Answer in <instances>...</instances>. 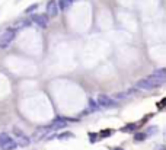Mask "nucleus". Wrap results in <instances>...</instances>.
Listing matches in <instances>:
<instances>
[{
	"label": "nucleus",
	"instance_id": "obj_1",
	"mask_svg": "<svg viewBox=\"0 0 166 150\" xmlns=\"http://www.w3.org/2000/svg\"><path fill=\"white\" fill-rule=\"evenodd\" d=\"M166 82V79H162V77H158V76H149L146 79H141L136 83V88L137 89H144V91H150V89H154V88H159L162 86L163 83Z\"/></svg>",
	"mask_w": 166,
	"mask_h": 150
},
{
	"label": "nucleus",
	"instance_id": "obj_2",
	"mask_svg": "<svg viewBox=\"0 0 166 150\" xmlns=\"http://www.w3.org/2000/svg\"><path fill=\"white\" fill-rule=\"evenodd\" d=\"M15 37H16V29H15V28L6 29L0 35V48H6V47L15 39Z\"/></svg>",
	"mask_w": 166,
	"mask_h": 150
},
{
	"label": "nucleus",
	"instance_id": "obj_3",
	"mask_svg": "<svg viewBox=\"0 0 166 150\" xmlns=\"http://www.w3.org/2000/svg\"><path fill=\"white\" fill-rule=\"evenodd\" d=\"M16 147H18L16 142H15L9 134H6V133L0 134V149L2 150H15Z\"/></svg>",
	"mask_w": 166,
	"mask_h": 150
},
{
	"label": "nucleus",
	"instance_id": "obj_4",
	"mask_svg": "<svg viewBox=\"0 0 166 150\" xmlns=\"http://www.w3.org/2000/svg\"><path fill=\"white\" fill-rule=\"evenodd\" d=\"M13 134H15V142H16L18 147H25L29 144V137H26V134H23L18 127H13Z\"/></svg>",
	"mask_w": 166,
	"mask_h": 150
},
{
	"label": "nucleus",
	"instance_id": "obj_5",
	"mask_svg": "<svg viewBox=\"0 0 166 150\" xmlns=\"http://www.w3.org/2000/svg\"><path fill=\"white\" fill-rule=\"evenodd\" d=\"M98 104L101 105V106H103V108H111V106L115 105V101L112 99V98H109L108 95L101 93V95L98 96Z\"/></svg>",
	"mask_w": 166,
	"mask_h": 150
},
{
	"label": "nucleus",
	"instance_id": "obj_6",
	"mask_svg": "<svg viewBox=\"0 0 166 150\" xmlns=\"http://www.w3.org/2000/svg\"><path fill=\"white\" fill-rule=\"evenodd\" d=\"M58 15V6H57V2L55 0H50L47 3V16L50 18H55Z\"/></svg>",
	"mask_w": 166,
	"mask_h": 150
},
{
	"label": "nucleus",
	"instance_id": "obj_7",
	"mask_svg": "<svg viewBox=\"0 0 166 150\" xmlns=\"http://www.w3.org/2000/svg\"><path fill=\"white\" fill-rule=\"evenodd\" d=\"M31 21L35 22V23H37L38 26H41V28H45L47 23H48V16L47 15H34Z\"/></svg>",
	"mask_w": 166,
	"mask_h": 150
},
{
	"label": "nucleus",
	"instance_id": "obj_8",
	"mask_svg": "<svg viewBox=\"0 0 166 150\" xmlns=\"http://www.w3.org/2000/svg\"><path fill=\"white\" fill-rule=\"evenodd\" d=\"M31 23H32V21H29V19H22V21H18L16 23H15V29H23V28H26V26H29Z\"/></svg>",
	"mask_w": 166,
	"mask_h": 150
},
{
	"label": "nucleus",
	"instance_id": "obj_9",
	"mask_svg": "<svg viewBox=\"0 0 166 150\" xmlns=\"http://www.w3.org/2000/svg\"><path fill=\"white\" fill-rule=\"evenodd\" d=\"M48 131V127H41V128L38 130H35V133H34V138L35 140H41V138L44 137V134Z\"/></svg>",
	"mask_w": 166,
	"mask_h": 150
},
{
	"label": "nucleus",
	"instance_id": "obj_10",
	"mask_svg": "<svg viewBox=\"0 0 166 150\" xmlns=\"http://www.w3.org/2000/svg\"><path fill=\"white\" fill-rule=\"evenodd\" d=\"M72 3H73L72 0H58L57 6H58V9H61V10H66L68 6H72Z\"/></svg>",
	"mask_w": 166,
	"mask_h": 150
},
{
	"label": "nucleus",
	"instance_id": "obj_11",
	"mask_svg": "<svg viewBox=\"0 0 166 150\" xmlns=\"http://www.w3.org/2000/svg\"><path fill=\"white\" fill-rule=\"evenodd\" d=\"M89 109H90V112H95V111L99 109V104L95 102L93 98H89Z\"/></svg>",
	"mask_w": 166,
	"mask_h": 150
},
{
	"label": "nucleus",
	"instance_id": "obj_12",
	"mask_svg": "<svg viewBox=\"0 0 166 150\" xmlns=\"http://www.w3.org/2000/svg\"><path fill=\"white\" fill-rule=\"evenodd\" d=\"M146 137H147V134H146V133L134 134V140H136V142H143V140H146Z\"/></svg>",
	"mask_w": 166,
	"mask_h": 150
},
{
	"label": "nucleus",
	"instance_id": "obj_13",
	"mask_svg": "<svg viewBox=\"0 0 166 150\" xmlns=\"http://www.w3.org/2000/svg\"><path fill=\"white\" fill-rule=\"evenodd\" d=\"M37 8H38V4H37V3L31 4L29 8H26V9H25V13H31V12H34V10H35Z\"/></svg>",
	"mask_w": 166,
	"mask_h": 150
},
{
	"label": "nucleus",
	"instance_id": "obj_14",
	"mask_svg": "<svg viewBox=\"0 0 166 150\" xmlns=\"http://www.w3.org/2000/svg\"><path fill=\"white\" fill-rule=\"evenodd\" d=\"M153 133H154V134L158 133V127H150V128L146 131V134H147V136H152Z\"/></svg>",
	"mask_w": 166,
	"mask_h": 150
},
{
	"label": "nucleus",
	"instance_id": "obj_15",
	"mask_svg": "<svg viewBox=\"0 0 166 150\" xmlns=\"http://www.w3.org/2000/svg\"><path fill=\"white\" fill-rule=\"evenodd\" d=\"M73 137V134L72 133H64V134H60L58 138L61 140V138H72Z\"/></svg>",
	"mask_w": 166,
	"mask_h": 150
},
{
	"label": "nucleus",
	"instance_id": "obj_16",
	"mask_svg": "<svg viewBox=\"0 0 166 150\" xmlns=\"http://www.w3.org/2000/svg\"><path fill=\"white\" fill-rule=\"evenodd\" d=\"M111 133H112V130H103L102 133H101V136L102 137H108V136H111Z\"/></svg>",
	"mask_w": 166,
	"mask_h": 150
},
{
	"label": "nucleus",
	"instance_id": "obj_17",
	"mask_svg": "<svg viewBox=\"0 0 166 150\" xmlns=\"http://www.w3.org/2000/svg\"><path fill=\"white\" fill-rule=\"evenodd\" d=\"M137 125L136 124H131V125H127V127H125V128H124V131H128V130H134L136 128Z\"/></svg>",
	"mask_w": 166,
	"mask_h": 150
},
{
	"label": "nucleus",
	"instance_id": "obj_18",
	"mask_svg": "<svg viewBox=\"0 0 166 150\" xmlns=\"http://www.w3.org/2000/svg\"><path fill=\"white\" fill-rule=\"evenodd\" d=\"M72 2H77V0H72Z\"/></svg>",
	"mask_w": 166,
	"mask_h": 150
},
{
	"label": "nucleus",
	"instance_id": "obj_19",
	"mask_svg": "<svg viewBox=\"0 0 166 150\" xmlns=\"http://www.w3.org/2000/svg\"><path fill=\"white\" fill-rule=\"evenodd\" d=\"M115 150H121V149H115Z\"/></svg>",
	"mask_w": 166,
	"mask_h": 150
}]
</instances>
